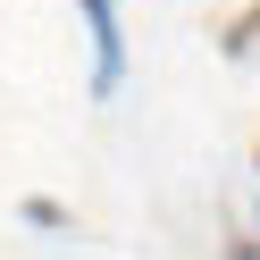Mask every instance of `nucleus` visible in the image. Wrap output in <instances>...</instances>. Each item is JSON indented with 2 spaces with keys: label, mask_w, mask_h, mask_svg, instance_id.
Listing matches in <instances>:
<instances>
[{
  "label": "nucleus",
  "mask_w": 260,
  "mask_h": 260,
  "mask_svg": "<svg viewBox=\"0 0 260 260\" xmlns=\"http://www.w3.org/2000/svg\"><path fill=\"white\" fill-rule=\"evenodd\" d=\"M252 168H260V143H252Z\"/></svg>",
  "instance_id": "obj_2"
},
{
  "label": "nucleus",
  "mask_w": 260,
  "mask_h": 260,
  "mask_svg": "<svg viewBox=\"0 0 260 260\" xmlns=\"http://www.w3.org/2000/svg\"><path fill=\"white\" fill-rule=\"evenodd\" d=\"M84 9V34H92V101L126 84V25H118V0H76Z\"/></svg>",
  "instance_id": "obj_1"
}]
</instances>
